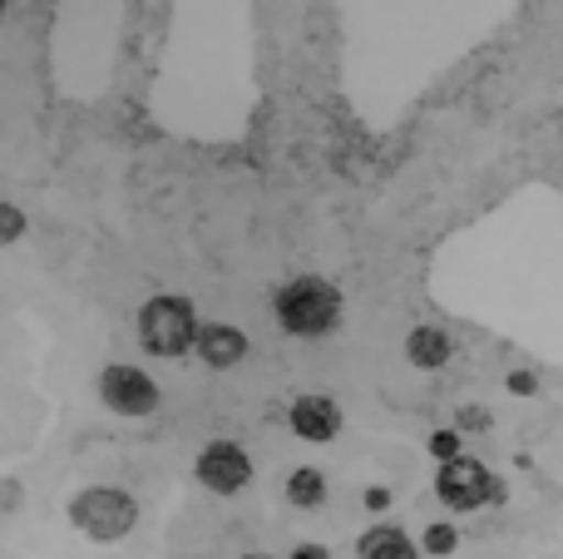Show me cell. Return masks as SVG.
<instances>
[{"instance_id":"cell-1","label":"cell","mask_w":563,"mask_h":559,"mask_svg":"<svg viewBox=\"0 0 563 559\" xmlns=\"http://www.w3.org/2000/svg\"><path fill=\"white\" fill-rule=\"evenodd\" d=\"M277 322L291 337H331L341 327V293L327 277H291L277 287Z\"/></svg>"},{"instance_id":"cell-2","label":"cell","mask_w":563,"mask_h":559,"mask_svg":"<svg viewBox=\"0 0 563 559\" xmlns=\"http://www.w3.org/2000/svg\"><path fill=\"white\" fill-rule=\"evenodd\" d=\"M198 313L188 297L178 293H158L144 303L139 313V342H144L148 357H184L188 347H198Z\"/></svg>"},{"instance_id":"cell-3","label":"cell","mask_w":563,"mask_h":559,"mask_svg":"<svg viewBox=\"0 0 563 559\" xmlns=\"http://www.w3.org/2000/svg\"><path fill=\"white\" fill-rule=\"evenodd\" d=\"M69 525L95 545H114L139 525V501L129 491H119V485H89L69 505Z\"/></svg>"},{"instance_id":"cell-4","label":"cell","mask_w":563,"mask_h":559,"mask_svg":"<svg viewBox=\"0 0 563 559\" xmlns=\"http://www.w3.org/2000/svg\"><path fill=\"white\" fill-rule=\"evenodd\" d=\"M435 491L450 511H479V505H505L509 501V485L499 481V475H489L479 461H470V456L440 465Z\"/></svg>"},{"instance_id":"cell-5","label":"cell","mask_w":563,"mask_h":559,"mask_svg":"<svg viewBox=\"0 0 563 559\" xmlns=\"http://www.w3.org/2000/svg\"><path fill=\"white\" fill-rule=\"evenodd\" d=\"M198 481L213 495H238L253 481V456L238 441H208L203 456H198Z\"/></svg>"},{"instance_id":"cell-6","label":"cell","mask_w":563,"mask_h":559,"mask_svg":"<svg viewBox=\"0 0 563 559\" xmlns=\"http://www.w3.org/2000/svg\"><path fill=\"white\" fill-rule=\"evenodd\" d=\"M99 396H104L109 412L119 416H148L158 406V386L148 372H139V366H104V376H99Z\"/></svg>"},{"instance_id":"cell-7","label":"cell","mask_w":563,"mask_h":559,"mask_svg":"<svg viewBox=\"0 0 563 559\" xmlns=\"http://www.w3.org/2000/svg\"><path fill=\"white\" fill-rule=\"evenodd\" d=\"M291 431L301 436V441H331V436L341 431V406L331 402V396H297L291 402Z\"/></svg>"},{"instance_id":"cell-8","label":"cell","mask_w":563,"mask_h":559,"mask_svg":"<svg viewBox=\"0 0 563 559\" xmlns=\"http://www.w3.org/2000/svg\"><path fill=\"white\" fill-rule=\"evenodd\" d=\"M198 357H203L208 366H238L247 357V337L228 322H208L203 332H198Z\"/></svg>"},{"instance_id":"cell-9","label":"cell","mask_w":563,"mask_h":559,"mask_svg":"<svg viewBox=\"0 0 563 559\" xmlns=\"http://www.w3.org/2000/svg\"><path fill=\"white\" fill-rule=\"evenodd\" d=\"M406 357L420 372H440V366L450 362V332H440V327H416V332L406 337Z\"/></svg>"},{"instance_id":"cell-10","label":"cell","mask_w":563,"mask_h":559,"mask_svg":"<svg viewBox=\"0 0 563 559\" xmlns=\"http://www.w3.org/2000/svg\"><path fill=\"white\" fill-rule=\"evenodd\" d=\"M361 559H420V545L396 525H376L361 540Z\"/></svg>"},{"instance_id":"cell-11","label":"cell","mask_w":563,"mask_h":559,"mask_svg":"<svg viewBox=\"0 0 563 559\" xmlns=\"http://www.w3.org/2000/svg\"><path fill=\"white\" fill-rule=\"evenodd\" d=\"M287 501L297 505V511H317L321 501H327V475L317 471V465H301V471L287 475Z\"/></svg>"},{"instance_id":"cell-12","label":"cell","mask_w":563,"mask_h":559,"mask_svg":"<svg viewBox=\"0 0 563 559\" xmlns=\"http://www.w3.org/2000/svg\"><path fill=\"white\" fill-rule=\"evenodd\" d=\"M420 550L435 555V559L455 555V550H460V530H455V525H430V530L420 535Z\"/></svg>"},{"instance_id":"cell-13","label":"cell","mask_w":563,"mask_h":559,"mask_svg":"<svg viewBox=\"0 0 563 559\" xmlns=\"http://www.w3.org/2000/svg\"><path fill=\"white\" fill-rule=\"evenodd\" d=\"M426 451L435 456L440 465L460 461V431H435V436H430V441H426Z\"/></svg>"},{"instance_id":"cell-14","label":"cell","mask_w":563,"mask_h":559,"mask_svg":"<svg viewBox=\"0 0 563 559\" xmlns=\"http://www.w3.org/2000/svg\"><path fill=\"white\" fill-rule=\"evenodd\" d=\"M25 233V213H20L15 204L0 208V243H15V238Z\"/></svg>"},{"instance_id":"cell-15","label":"cell","mask_w":563,"mask_h":559,"mask_svg":"<svg viewBox=\"0 0 563 559\" xmlns=\"http://www.w3.org/2000/svg\"><path fill=\"white\" fill-rule=\"evenodd\" d=\"M460 431H489V412H485V406H465V412H460Z\"/></svg>"},{"instance_id":"cell-16","label":"cell","mask_w":563,"mask_h":559,"mask_svg":"<svg viewBox=\"0 0 563 559\" xmlns=\"http://www.w3.org/2000/svg\"><path fill=\"white\" fill-rule=\"evenodd\" d=\"M534 372H515V376H509V392H515V396H529V392H534Z\"/></svg>"},{"instance_id":"cell-17","label":"cell","mask_w":563,"mask_h":559,"mask_svg":"<svg viewBox=\"0 0 563 559\" xmlns=\"http://www.w3.org/2000/svg\"><path fill=\"white\" fill-rule=\"evenodd\" d=\"M287 559H331V550H327V545H297Z\"/></svg>"},{"instance_id":"cell-18","label":"cell","mask_w":563,"mask_h":559,"mask_svg":"<svg viewBox=\"0 0 563 559\" xmlns=\"http://www.w3.org/2000/svg\"><path fill=\"white\" fill-rule=\"evenodd\" d=\"M366 505H371V511H386V505H390V491H386V485H371V491H366Z\"/></svg>"},{"instance_id":"cell-19","label":"cell","mask_w":563,"mask_h":559,"mask_svg":"<svg viewBox=\"0 0 563 559\" xmlns=\"http://www.w3.org/2000/svg\"><path fill=\"white\" fill-rule=\"evenodd\" d=\"M247 559H267V555H247Z\"/></svg>"}]
</instances>
